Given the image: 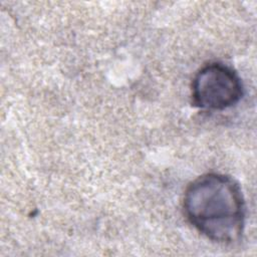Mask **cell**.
<instances>
[{"label":"cell","instance_id":"2","mask_svg":"<svg viewBox=\"0 0 257 257\" xmlns=\"http://www.w3.org/2000/svg\"><path fill=\"white\" fill-rule=\"evenodd\" d=\"M243 93L238 73L221 62L204 65L192 81L193 103L201 109L224 110L237 104Z\"/></svg>","mask_w":257,"mask_h":257},{"label":"cell","instance_id":"1","mask_svg":"<svg viewBox=\"0 0 257 257\" xmlns=\"http://www.w3.org/2000/svg\"><path fill=\"white\" fill-rule=\"evenodd\" d=\"M187 220L206 238L221 244L238 241L244 231L246 206L239 184L219 173L204 174L184 194Z\"/></svg>","mask_w":257,"mask_h":257}]
</instances>
